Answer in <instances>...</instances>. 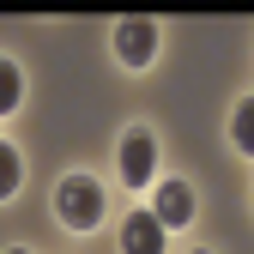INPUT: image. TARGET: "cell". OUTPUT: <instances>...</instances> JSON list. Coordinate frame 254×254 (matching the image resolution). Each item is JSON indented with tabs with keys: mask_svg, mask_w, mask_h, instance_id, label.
<instances>
[{
	"mask_svg": "<svg viewBox=\"0 0 254 254\" xmlns=\"http://www.w3.org/2000/svg\"><path fill=\"white\" fill-rule=\"evenodd\" d=\"M12 254H24V248H12Z\"/></svg>",
	"mask_w": 254,
	"mask_h": 254,
	"instance_id": "9",
	"label": "cell"
},
{
	"mask_svg": "<svg viewBox=\"0 0 254 254\" xmlns=\"http://www.w3.org/2000/svg\"><path fill=\"white\" fill-rule=\"evenodd\" d=\"M6 109H18V67L0 61V115H6Z\"/></svg>",
	"mask_w": 254,
	"mask_h": 254,
	"instance_id": "6",
	"label": "cell"
},
{
	"mask_svg": "<svg viewBox=\"0 0 254 254\" xmlns=\"http://www.w3.org/2000/svg\"><path fill=\"white\" fill-rule=\"evenodd\" d=\"M55 212L67 218L73 230H91L103 218V194H97V182H85V176H67L61 182V194H55Z\"/></svg>",
	"mask_w": 254,
	"mask_h": 254,
	"instance_id": "1",
	"label": "cell"
},
{
	"mask_svg": "<svg viewBox=\"0 0 254 254\" xmlns=\"http://www.w3.org/2000/svg\"><path fill=\"white\" fill-rule=\"evenodd\" d=\"M121 182L127 188H145L151 182V133H145V127L121 133Z\"/></svg>",
	"mask_w": 254,
	"mask_h": 254,
	"instance_id": "2",
	"label": "cell"
},
{
	"mask_svg": "<svg viewBox=\"0 0 254 254\" xmlns=\"http://www.w3.org/2000/svg\"><path fill=\"white\" fill-rule=\"evenodd\" d=\"M236 145H242V151H254V109H248V103L236 109Z\"/></svg>",
	"mask_w": 254,
	"mask_h": 254,
	"instance_id": "8",
	"label": "cell"
},
{
	"mask_svg": "<svg viewBox=\"0 0 254 254\" xmlns=\"http://www.w3.org/2000/svg\"><path fill=\"white\" fill-rule=\"evenodd\" d=\"M121 242H127V254H164V224L151 212H133L121 224Z\"/></svg>",
	"mask_w": 254,
	"mask_h": 254,
	"instance_id": "4",
	"label": "cell"
},
{
	"mask_svg": "<svg viewBox=\"0 0 254 254\" xmlns=\"http://www.w3.org/2000/svg\"><path fill=\"white\" fill-rule=\"evenodd\" d=\"M151 49H157V30H151L145 18L115 24V55L127 61V67H145V61H151Z\"/></svg>",
	"mask_w": 254,
	"mask_h": 254,
	"instance_id": "3",
	"label": "cell"
},
{
	"mask_svg": "<svg viewBox=\"0 0 254 254\" xmlns=\"http://www.w3.org/2000/svg\"><path fill=\"white\" fill-rule=\"evenodd\" d=\"M151 218H157V224H188V218H194V194H188V188L182 182H164V188H157V206H151Z\"/></svg>",
	"mask_w": 254,
	"mask_h": 254,
	"instance_id": "5",
	"label": "cell"
},
{
	"mask_svg": "<svg viewBox=\"0 0 254 254\" xmlns=\"http://www.w3.org/2000/svg\"><path fill=\"white\" fill-rule=\"evenodd\" d=\"M12 188H18V151H12V145H0V200H6Z\"/></svg>",
	"mask_w": 254,
	"mask_h": 254,
	"instance_id": "7",
	"label": "cell"
}]
</instances>
